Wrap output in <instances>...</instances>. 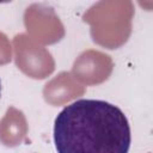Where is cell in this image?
I'll return each instance as SVG.
<instances>
[{
  "label": "cell",
  "instance_id": "cell-1",
  "mask_svg": "<svg viewBox=\"0 0 153 153\" xmlns=\"http://www.w3.org/2000/svg\"><path fill=\"white\" fill-rule=\"evenodd\" d=\"M131 131L127 116L100 99H78L54 121L57 153H128Z\"/></svg>",
  "mask_w": 153,
  "mask_h": 153
},
{
  "label": "cell",
  "instance_id": "cell-2",
  "mask_svg": "<svg viewBox=\"0 0 153 153\" xmlns=\"http://www.w3.org/2000/svg\"><path fill=\"white\" fill-rule=\"evenodd\" d=\"M0 97H1V80H0Z\"/></svg>",
  "mask_w": 153,
  "mask_h": 153
}]
</instances>
